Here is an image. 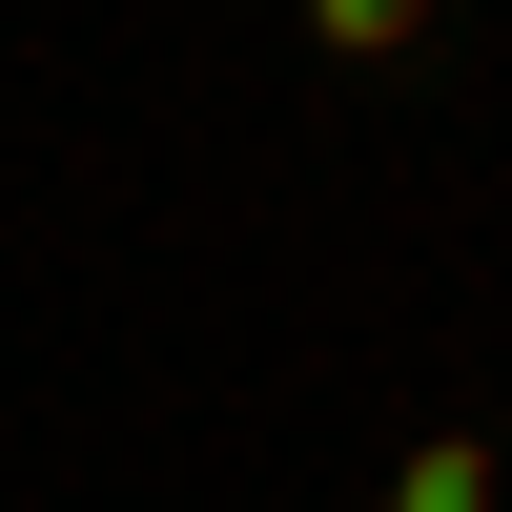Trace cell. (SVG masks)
<instances>
[{
  "instance_id": "6da1fadb",
  "label": "cell",
  "mask_w": 512,
  "mask_h": 512,
  "mask_svg": "<svg viewBox=\"0 0 512 512\" xmlns=\"http://www.w3.org/2000/svg\"><path fill=\"white\" fill-rule=\"evenodd\" d=\"M369 512H512V451H492V431H431V451H410Z\"/></svg>"
}]
</instances>
